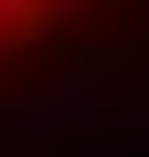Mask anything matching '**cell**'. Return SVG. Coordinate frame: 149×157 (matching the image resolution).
Instances as JSON below:
<instances>
[{
    "label": "cell",
    "mask_w": 149,
    "mask_h": 157,
    "mask_svg": "<svg viewBox=\"0 0 149 157\" xmlns=\"http://www.w3.org/2000/svg\"><path fill=\"white\" fill-rule=\"evenodd\" d=\"M91 0H41V17H83Z\"/></svg>",
    "instance_id": "obj_1"
}]
</instances>
